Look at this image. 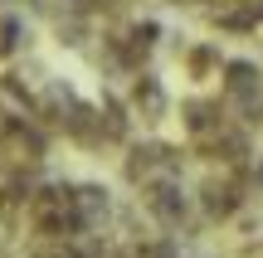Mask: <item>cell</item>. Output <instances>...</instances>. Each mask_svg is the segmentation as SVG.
Listing matches in <instances>:
<instances>
[{"mask_svg":"<svg viewBox=\"0 0 263 258\" xmlns=\"http://www.w3.org/2000/svg\"><path fill=\"white\" fill-rule=\"evenodd\" d=\"M180 166H185V156H180L176 146H166V142H141V146H132V151H127L122 175H127V185H137V190L146 195V190H156V185L180 181Z\"/></svg>","mask_w":263,"mask_h":258,"instance_id":"6da1fadb","label":"cell"},{"mask_svg":"<svg viewBox=\"0 0 263 258\" xmlns=\"http://www.w3.org/2000/svg\"><path fill=\"white\" fill-rule=\"evenodd\" d=\"M141 205H146V214L161 224V229H171V234H180L190 220H195V210H200V205H195V195H190L180 181L146 190V195H141Z\"/></svg>","mask_w":263,"mask_h":258,"instance_id":"7a4b0ae2","label":"cell"},{"mask_svg":"<svg viewBox=\"0 0 263 258\" xmlns=\"http://www.w3.org/2000/svg\"><path fill=\"white\" fill-rule=\"evenodd\" d=\"M49 151V136L39 132L34 117H10L5 132H0V156H5L10 166H39Z\"/></svg>","mask_w":263,"mask_h":258,"instance_id":"3957f363","label":"cell"},{"mask_svg":"<svg viewBox=\"0 0 263 258\" xmlns=\"http://www.w3.org/2000/svg\"><path fill=\"white\" fill-rule=\"evenodd\" d=\"M244 185L234 181V175H205L200 181V190H195V205H200V214H205L210 224H224V220H234L239 210H244Z\"/></svg>","mask_w":263,"mask_h":258,"instance_id":"277c9868","label":"cell"},{"mask_svg":"<svg viewBox=\"0 0 263 258\" xmlns=\"http://www.w3.org/2000/svg\"><path fill=\"white\" fill-rule=\"evenodd\" d=\"M180 122H185V132H190L195 146H210V142H219V136L229 132L224 107L210 103V97H190V103H180Z\"/></svg>","mask_w":263,"mask_h":258,"instance_id":"5b68a950","label":"cell"},{"mask_svg":"<svg viewBox=\"0 0 263 258\" xmlns=\"http://www.w3.org/2000/svg\"><path fill=\"white\" fill-rule=\"evenodd\" d=\"M127 107H132V112H137L146 127L166 122V112H171V97H166V88H161V78H151V73H137V78H132V88H127Z\"/></svg>","mask_w":263,"mask_h":258,"instance_id":"8992f818","label":"cell"},{"mask_svg":"<svg viewBox=\"0 0 263 258\" xmlns=\"http://www.w3.org/2000/svg\"><path fill=\"white\" fill-rule=\"evenodd\" d=\"M73 205H78V220H83V229H103V224L112 220V195H107L103 185H93V181L73 185Z\"/></svg>","mask_w":263,"mask_h":258,"instance_id":"52a82bcc","label":"cell"},{"mask_svg":"<svg viewBox=\"0 0 263 258\" xmlns=\"http://www.w3.org/2000/svg\"><path fill=\"white\" fill-rule=\"evenodd\" d=\"M180 58H185L190 78H200V83H205V78H219V73H224L219 44H205V39H200V44H190V49H180Z\"/></svg>","mask_w":263,"mask_h":258,"instance_id":"ba28073f","label":"cell"},{"mask_svg":"<svg viewBox=\"0 0 263 258\" xmlns=\"http://www.w3.org/2000/svg\"><path fill=\"white\" fill-rule=\"evenodd\" d=\"M25 44H29V29H25V19L5 15V19H0V58H15Z\"/></svg>","mask_w":263,"mask_h":258,"instance_id":"9c48e42d","label":"cell"},{"mask_svg":"<svg viewBox=\"0 0 263 258\" xmlns=\"http://www.w3.org/2000/svg\"><path fill=\"white\" fill-rule=\"evenodd\" d=\"M132 258H180V244L171 239V234H161V239H141Z\"/></svg>","mask_w":263,"mask_h":258,"instance_id":"30bf717a","label":"cell"}]
</instances>
